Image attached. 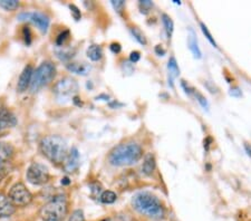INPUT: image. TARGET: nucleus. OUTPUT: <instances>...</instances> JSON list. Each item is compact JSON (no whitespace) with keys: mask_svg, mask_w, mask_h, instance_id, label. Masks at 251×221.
I'll list each match as a JSON object with an SVG mask.
<instances>
[{"mask_svg":"<svg viewBox=\"0 0 251 221\" xmlns=\"http://www.w3.org/2000/svg\"><path fill=\"white\" fill-rule=\"evenodd\" d=\"M132 206L140 215L153 220H162L165 217V208L161 200L151 192L141 191L132 199Z\"/></svg>","mask_w":251,"mask_h":221,"instance_id":"obj_1","label":"nucleus"},{"mask_svg":"<svg viewBox=\"0 0 251 221\" xmlns=\"http://www.w3.org/2000/svg\"><path fill=\"white\" fill-rule=\"evenodd\" d=\"M143 156V148L135 142H125L112 148L108 162L113 167L134 166Z\"/></svg>","mask_w":251,"mask_h":221,"instance_id":"obj_2","label":"nucleus"},{"mask_svg":"<svg viewBox=\"0 0 251 221\" xmlns=\"http://www.w3.org/2000/svg\"><path fill=\"white\" fill-rule=\"evenodd\" d=\"M39 150L40 153L56 166L63 164L68 154L66 140L60 135H47L43 138L39 143Z\"/></svg>","mask_w":251,"mask_h":221,"instance_id":"obj_3","label":"nucleus"},{"mask_svg":"<svg viewBox=\"0 0 251 221\" xmlns=\"http://www.w3.org/2000/svg\"><path fill=\"white\" fill-rule=\"evenodd\" d=\"M68 211V201L65 195H57L44 204L39 216L44 221H63Z\"/></svg>","mask_w":251,"mask_h":221,"instance_id":"obj_4","label":"nucleus"},{"mask_svg":"<svg viewBox=\"0 0 251 221\" xmlns=\"http://www.w3.org/2000/svg\"><path fill=\"white\" fill-rule=\"evenodd\" d=\"M56 66L51 62H44L34 70L30 84V91L32 93L39 91L40 88L47 86L56 77Z\"/></svg>","mask_w":251,"mask_h":221,"instance_id":"obj_5","label":"nucleus"},{"mask_svg":"<svg viewBox=\"0 0 251 221\" xmlns=\"http://www.w3.org/2000/svg\"><path fill=\"white\" fill-rule=\"evenodd\" d=\"M52 92L56 96V98L60 102L73 99L75 98V94L78 92V84L74 78L64 77L55 84Z\"/></svg>","mask_w":251,"mask_h":221,"instance_id":"obj_6","label":"nucleus"},{"mask_svg":"<svg viewBox=\"0 0 251 221\" xmlns=\"http://www.w3.org/2000/svg\"><path fill=\"white\" fill-rule=\"evenodd\" d=\"M27 181L34 186H44L50 179V171L45 164L34 162L27 169L26 172Z\"/></svg>","mask_w":251,"mask_h":221,"instance_id":"obj_7","label":"nucleus"},{"mask_svg":"<svg viewBox=\"0 0 251 221\" xmlns=\"http://www.w3.org/2000/svg\"><path fill=\"white\" fill-rule=\"evenodd\" d=\"M8 198L11 201V203L15 207H26L32 201V195L30 191L26 188L25 184L23 182L15 183L13 187L10 188L9 194H8Z\"/></svg>","mask_w":251,"mask_h":221,"instance_id":"obj_8","label":"nucleus"},{"mask_svg":"<svg viewBox=\"0 0 251 221\" xmlns=\"http://www.w3.org/2000/svg\"><path fill=\"white\" fill-rule=\"evenodd\" d=\"M18 19L32 23L43 34H46L48 28H50V17L43 13H38V11H34V13H22L19 14Z\"/></svg>","mask_w":251,"mask_h":221,"instance_id":"obj_9","label":"nucleus"},{"mask_svg":"<svg viewBox=\"0 0 251 221\" xmlns=\"http://www.w3.org/2000/svg\"><path fill=\"white\" fill-rule=\"evenodd\" d=\"M17 125L15 114L7 107H0V133Z\"/></svg>","mask_w":251,"mask_h":221,"instance_id":"obj_10","label":"nucleus"},{"mask_svg":"<svg viewBox=\"0 0 251 221\" xmlns=\"http://www.w3.org/2000/svg\"><path fill=\"white\" fill-rule=\"evenodd\" d=\"M79 168V152L77 147H72L64 161V170L67 173H74Z\"/></svg>","mask_w":251,"mask_h":221,"instance_id":"obj_11","label":"nucleus"},{"mask_svg":"<svg viewBox=\"0 0 251 221\" xmlns=\"http://www.w3.org/2000/svg\"><path fill=\"white\" fill-rule=\"evenodd\" d=\"M32 74H34V68H32L31 65H27L24 68L17 83V91L19 93H24V92H26L30 87Z\"/></svg>","mask_w":251,"mask_h":221,"instance_id":"obj_12","label":"nucleus"},{"mask_svg":"<svg viewBox=\"0 0 251 221\" xmlns=\"http://www.w3.org/2000/svg\"><path fill=\"white\" fill-rule=\"evenodd\" d=\"M16 212V207L7 196L0 192V219L11 217Z\"/></svg>","mask_w":251,"mask_h":221,"instance_id":"obj_13","label":"nucleus"},{"mask_svg":"<svg viewBox=\"0 0 251 221\" xmlns=\"http://www.w3.org/2000/svg\"><path fill=\"white\" fill-rule=\"evenodd\" d=\"M15 154V147L8 142H0V167L10 163Z\"/></svg>","mask_w":251,"mask_h":221,"instance_id":"obj_14","label":"nucleus"},{"mask_svg":"<svg viewBox=\"0 0 251 221\" xmlns=\"http://www.w3.org/2000/svg\"><path fill=\"white\" fill-rule=\"evenodd\" d=\"M66 67L68 71L72 72V73L82 76L87 75L91 71V66L85 63H68L66 64Z\"/></svg>","mask_w":251,"mask_h":221,"instance_id":"obj_15","label":"nucleus"},{"mask_svg":"<svg viewBox=\"0 0 251 221\" xmlns=\"http://www.w3.org/2000/svg\"><path fill=\"white\" fill-rule=\"evenodd\" d=\"M168 72H169V77H168L169 85L173 88V80L180 75V68L176 63V59L174 57H171L169 59Z\"/></svg>","mask_w":251,"mask_h":221,"instance_id":"obj_16","label":"nucleus"},{"mask_svg":"<svg viewBox=\"0 0 251 221\" xmlns=\"http://www.w3.org/2000/svg\"><path fill=\"white\" fill-rule=\"evenodd\" d=\"M156 168V162H155V158L153 154H148L144 158L143 164H142V172L145 175H151L153 172H154Z\"/></svg>","mask_w":251,"mask_h":221,"instance_id":"obj_17","label":"nucleus"},{"mask_svg":"<svg viewBox=\"0 0 251 221\" xmlns=\"http://www.w3.org/2000/svg\"><path fill=\"white\" fill-rule=\"evenodd\" d=\"M188 45H189L190 50H191V53L193 54L194 57L198 59L202 57V53L200 50L199 44H198V39L196 37V35H194L193 30H190V35L188 37Z\"/></svg>","mask_w":251,"mask_h":221,"instance_id":"obj_18","label":"nucleus"},{"mask_svg":"<svg viewBox=\"0 0 251 221\" xmlns=\"http://www.w3.org/2000/svg\"><path fill=\"white\" fill-rule=\"evenodd\" d=\"M86 55L92 62H100V60L103 58V55H104L103 48L100 45H96V44H93V45H91L87 48Z\"/></svg>","mask_w":251,"mask_h":221,"instance_id":"obj_19","label":"nucleus"},{"mask_svg":"<svg viewBox=\"0 0 251 221\" xmlns=\"http://www.w3.org/2000/svg\"><path fill=\"white\" fill-rule=\"evenodd\" d=\"M161 18H162V23H163L165 33H167L169 38H171V36H172V34H173V30H174L173 20H172L171 17H170V16L167 15V14L162 15Z\"/></svg>","mask_w":251,"mask_h":221,"instance_id":"obj_20","label":"nucleus"},{"mask_svg":"<svg viewBox=\"0 0 251 221\" xmlns=\"http://www.w3.org/2000/svg\"><path fill=\"white\" fill-rule=\"evenodd\" d=\"M117 199V196L114 191L111 190H105L102 192V195L100 196V201L104 204H111L114 203Z\"/></svg>","mask_w":251,"mask_h":221,"instance_id":"obj_21","label":"nucleus"},{"mask_svg":"<svg viewBox=\"0 0 251 221\" xmlns=\"http://www.w3.org/2000/svg\"><path fill=\"white\" fill-rule=\"evenodd\" d=\"M0 7L7 11H14L18 9L19 1L17 0H0Z\"/></svg>","mask_w":251,"mask_h":221,"instance_id":"obj_22","label":"nucleus"},{"mask_svg":"<svg viewBox=\"0 0 251 221\" xmlns=\"http://www.w3.org/2000/svg\"><path fill=\"white\" fill-rule=\"evenodd\" d=\"M129 30H131L133 37H134L137 40V42L141 44V45H143V46L147 45V43H148L147 42V38H145L144 34L142 33V31L139 29V28H137V27H132Z\"/></svg>","mask_w":251,"mask_h":221,"instance_id":"obj_23","label":"nucleus"},{"mask_svg":"<svg viewBox=\"0 0 251 221\" xmlns=\"http://www.w3.org/2000/svg\"><path fill=\"white\" fill-rule=\"evenodd\" d=\"M200 27H201L202 33H203V35L205 36L206 39L209 40L210 44H211V45H212L213 47H216V48H217V47H218V44H217L216 40H214V38L212 37V35H211V33H210V31H209L208 27H206L203 23H200Z\"/></svg>","mask_w":251,"mask_h":221,"instance_id":"obj_24","label":"nucleus"},{"mask_svg":"<svg viewBox=\"0 0 251 221\" xmlns=\"http://www.w3.org/2000/svg\"><path fill=\"white\" fill-rule=\"evenodd\" d=\"M192 96H194L196 98V99L198 100V102L200 103V105L204 108V110H209V103L208 100H206V98H204L203 95H202L200 92H198L197 90H194Z\"/></svg>","mask_w":251,"mask_h":221,"instance_id":"obj_25","label":"nucleus"},{"mask_svg":"<svg viewBox=\"0 0 251 221\" xmlns=\"http://www.w3.org/2000/svg\"><path fill=\"white\" fill-rule=\"evenodd\" d=\"M67 221H85L84 212L82 210H79V209H77V210H75V211H73Z\"/></svg>","mask_w":251,"mask_h":221,"instance_id":"obj_26","label":"nucleus"},{"mask_svg":"<svg viewBox=\"0 0 251 221\" xmlns=\"http://www.w3.org/2000/svg\"><path fill=\"white\" fill-rule=\"evenodd\" d=\"M68 37H70V31L64 30L63 33H60L58 35L57 39H56V45H57V46H64V44L68 39Z\"/></svg>","mask_w":251,"mask_h":221,"instance_id":"obj_27","label":"nucleus"},{"mask_svg":"<svg viewBox=\"0 0 251 221\" xmlns=\"http://www.w3.org/2000/svg\"><path fill=\"white\" fill-rule=\"evenodd\" d=\"M152 7H153L152 1H149V0H142V1H140V9L143 14H148Z\"/></svg>","mask_w":251,"mask_h":221,"instance_id":"obj_28","label":"nucleus"},{"mask_svg":"<svg viewBox=\"0 0 251 221\" xmlns=\"http://www.w3.org/2000/svg\"><path fill=\"white\" fill-rule=\"evenodd\" d=\"M57 56H58V57L62 58V59H64V60H67V59H70V58L73 57V56H74V50H72V49H63L62 51H58Z\"/></svg>","mask_w":251,"mask_h":221,"instance_id":"obj_29","label":"nucleus"},{"mask_svg":"<svg viewBox=\"0 0 251 221\" xmlns=\"http://www.w3.org/2000/svg\"><path fill=\"white\" fill-rule=\"evenodd\" d=\"M11 170V166L10 163L5 164V166H1L0 167V181H2V179H5L7 174L9 173Z\"/></svg>","mask_w":251,"mask_h":221,"instance_id":"obj_30","label":"nucleus"},{"mask_svg":"<svg viewBox=\"0 0 251 221\" xmlns=\"http://www.w3.org/2000/svg\"><path fill=\"white\" fill-rule=\"evenodd\" d=\"M70 9H71V14L73 16V18L75 20H79L82 18V14H80V10L78 9L77 6L75 5H70Z\"/></svg>","mask_w":251,"mask_h":221,"instance_id":"obj_31","label":"nucleus"},{"mask_svg":"<svg viewBox=\"0 0 251 221\" xmlns=\"http://www.w3.org/2000/svg\"><path fill=\"white\" fill-rule=\"evenodd\" d=\"M112 6L114 7V9L116 11H119V13H121L123 8L125 7V1H123V0H117V1H114V0H113Z\"/></svg>","mask_w":251,"mask_h":221,"instance_id":"obj_32","label":"nucleus"},{"mask_svg":"<svg viewBox=\"0 0 251 221\" xmlns=\"http://www.w3.org/2000/svg\"><path fill=\"white\" fill-rule=\"evenodd\" d=\"M140 59H141V54H140V51H137V50H135V51H132L131 55H129V60H131V63H132V64H135V63H137V62H139Z\"/></svg>","mask_w":251,"mask_h":221,"instance_id":"obj_33","label":"nucleus"},{"mask_svg":"<svg viewBox=\"0 0 251 221\" xmlns=\"http://www.w3.org/2000/svg\"><path fill=\"white\" fill-rule=\"evenodd\" d=\"M110 49L112 50V53L120 54L121 50H122V47H121V45H120L119 43H113V44H111Z\"/></svg>","mask_w":251,"mask_h":221,"instance_id":"obj_34","label":"nucleus"},{"mask_svg":"<svg viewBox=\"0 0 251 221\" xmlns=\"http://www.w3.org/2000/svg\"><path fill=\"white\" fill-rule=\"evenodd\" d=\"M230 95L233 96V98H240V96L242 95V92L240 91V88L234 87L230 90Z\"/></svg>","mask_w":251,"mask_h":221,"instance_id":"obj_35","label":"nucleus"},{"mask_svg":"<svg viewBox=\"0 0 251 221\" xmlns=\"http://www.w3.org/2000/svg\"><path fill=\"white\" fill-rule=\"evenodd\" d=\"M155 53L159 55V56H164L165 55V53H167V50L164 49L163 47H162V45H157V46H155Z\"/></svg>","mask_w":251,"mask_h":221,"instance_id":"obj_36","label":"nucleus"},{"mask_svg":"<svg viewBox=\"0 0 251 221\" xmlns=\"http://www.w3.org/2000/svg\"><path fill=\"white\" fill-rule=\"evenodd\" d=\"M24 33H25L26 44H27V45H29V44H30V30H29V28L25 27V29H24Z\"/></svg>","mask_w":251,"mask_h":221,"instance_id":"obj_37","label":"nucleus"},{"mask_svg":"<svg viewBox=\"0 0 251 221\" xmlns=\"http://www.w3.org/2000/svg\"><path fill=\"white\" fill-rule=\"evenodd\" d=\"M245 148H246L247 154H248L249 156H251V144H249V143H245Z\"/></svg>","mask_w":251,"mask_h":221,"instance_id":"obj_38","label":"nucleus"},{"mask_svg":"<svg viewBox=\"0 0 251 221\" xmlns=\"http://www.w3.org/2000/svg\"><path fill=\"white\" fill-rule=\"evenodd\" d=\"M68 179L67 178H65L64 180H62V184H68L70 183V181H67Z\"/></svg>","mask_w":251,"mask_h":221,"instance_id":"obj_39","label":"nucleus"}]
</instances>
